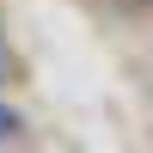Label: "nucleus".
Masks as SVG:
<instances>
[{
  "mask_svg": "<svg viewBox=\"0 0 153 153\" xmlns=\"http://www.w3.org/2000/svg\"><path fill=\"white\" fill-rule=\"evenodd\" d=\"M12 135H19V110L0 104V141H12Z\"/></svg>",
  "mask_w": 153,
  "mask_h": 153,
  "instance_id": "nucleus-1",
  "label": "nucleus"
},
{
  "mask_svg": "<svg viewBox=\"0 0 153 153\" xmlns=\"http://www.w3.org/2000/svg\"><path fill=\"white\" fill-rule=\"evenodd\" d=\"M0 80H6V49H0Z\"/></svg>",
  "mask_w": 153,
  "mask_h": 153,
  "instance_id": "nucleus-2",
  "label": "nucleus"
}]
</instances>
